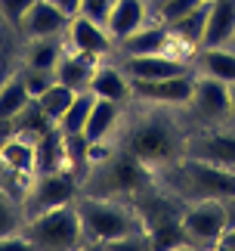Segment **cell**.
<instances>
[{
	"instance_id": "obj_1",
	"label": "cell",
	"mask_w": 235,
	"mask_h": 251,
	"mask_svg": "<svg viewBox=\"0 0 235 251\" xmlns=\"http://www.w3.org/2000/svg\"><path fill=\"white\" fill-rule=\"evenodd\" d=\"M142 109L133 112L127 105L124 124L118 130V146L127 149L130 155H136L152 174L158 168H167L173 161H180L186 155V140H189V121H180L176 109L170 105H149L140 102Z\"/></svg>"
},
{
	"instance_id": "obj_2",
	"label": "cell",
	"mask_w": 235,
	"mask_h": 251,
	"mask_svg": "<svg viewBox=\"0 0 235 251\" xmlns=\"http://www.w3.org/2000/svg\"><path fill=\"white\" fill-rule=\"evenodd\" d=\"M77 217H81V233L84 248H152L149 224L142 211L130 199H115V196H90L77 192L74 199Z\"/></svg>"
},
{
	"instance_id": "obj_3",
	"label": "cell",
	"mask_w": 235,
	"mask_h": 251,
	"mask_svg": "<svg viewBox=\"0 0 235 251\" xmlns=\"http://www.w3.org/2000/svg\"><path fill=\"white\" fill-rule=\"evenodd\" d=\"M155 186L180 201H198V199L226 201L235 196V171L192 158V155H183L180 161L155 171Z\"/></svg>"
},
{
	"instance_id": "obj_4",
	"label": "cell",
	"mask_w": 235,
	"mask_h": 251,
	"mask_svg": "<svg viewBox=\"0 0 235 251\" xmlns=\"http://www.w3.org/2000/svg\"><path fill=\"white\" fill-rule=\"evenodd\" d=\"M22 233L34 251H77V248H84L81 217H77L74 201L28 217Z\"/></svg>"
},
{
	"instance_id": "obj_5",
	"label": "cell",
	"mask_w": 235,
	"mask_h": 251,
	"mask_svg": "<svg viewBox=\"0 0 235 251\" xmlns=\"http://www.w3.org/2000/svg\"><path fill=\"white\" fill-rule=\"evenodd\" d=\"M180 224H183V233H186L189 248H217L223 229L229 226L226 201H223V199L183 201Z\"/></svg>"
},
{
	"instance_id": "obj_6",
	"label": "cell",
	"mask_w": 235,
	"mask_h": 251,
	"mask_svg": "<svg viewBox=\"0 0 235 251\" xmlns=\"http://www.w3.org/2000/svg\"><path fill=\"white\" fill-rule=\"evenodd\" d=\"M77 192H81V180H77L74 171H68V168L37 171L31 177V186H28L25 199H22V208H25L28 217H34V214H44L50 208L74 201Z\"/></svg>"
},
{
	"instance_id": "obj_7",
	"label": "cell",
	"mask_w": 235,
	"mask_h": 251,
	"mask_svg": "<svg viewBox=\"0 0 235 251\" xmlns=\"http://www.w3.org/2000/svg\"><path fill=\"white\" fill-rule=\"evenodd\" d=\"M186 121L189 127H217V124H232L229 121V84H223L208 75H195L192 96L186 102Z\"/></svg>"
},
{
	"instance_id": "obj_8",
	"label": "cell",
	"mask_w": 235,
	"mask_h": 251,
	"mask_svg": "<svg viewBox=\"0 0 235 251\" xmlns=\"http://www.w3.org/2000/svg\"><path fill=\"white\" fill-rule=\"evenodd\" d=\"M186 155L235 171V124H217V127H195V130H189Z\"/></svg>"
},
{
	"instance_id": "obj_9",
	"label": "cell",
	"mask_w": 235,
	"mask_h": 251,
	"mask_svg": "<svg viewBox=\"0 0 235 251\" xmlns=\"http://www.w3.org/2000/svg\"><path fill=\"white\" fill-rule=\"evenodd\" d=\"M130 87H133V102L186 109L195 87V72L173 75V78H161V81H130Z\"/></svg>"
},
{
	"instance_id": "obj_10",
	"label": "cell",
	"mask_w": 235,
	"mask_h": 251,
	"mask_svg": "<svg viewBox=\"0 0 235 251\" xmlns=\"http://www.w3.org/2000/svg\"><path fill=\"white\" fill-rule=\"evenodd\" d=\"M112 59L127 72L130 81H161V78H173V75H186L195 72L189 59L170 53H149V56H112Z\"/></svg>"
},
{
	"instance_id": "obj_11",
	"label": "cell",
	"mask_w": 235,
	"mask_h": 251,
	"mask_svg": "<svg viewBox=\"0 0 235 251\" xmlns=\"http://www.w3.org/2000/svg\"><path fill=\"white\" fill-rule=\"evenodd\" d=\"M65 41L71 50H81L87 56H93V59H112L115 56V37L109 34V28L90 16H84V13L71 16Z\"/></svg>"
},
{
	"instance_id": "obj_12",
	"label": "cell",
	"mask_w": 235,
	"mask_h": 251,
	"mask_svg": "<svg viewBox=\"0 0 235 251\" xmlns=\"http://www.w3.org/2000/svg\"><path fill=\"white\" fill-rule=\"evenodd\" d=\"M71 16H65L53 0H34V6L25 13L22 25H19V37L25 41H37V37H56L68 31Z\"/></svg>"
},
{
	"instance_id": "obj_13",
	"label": "cell",
	"mask_w": 235,
	"mask_h": 251,
	"mask_svg": "<svg viewBox=\"0 0 235 251\" xmlns=\"http://www.w3.org/2000/svg\"><path fill=\"white\" fill-rule=\"evenodd\" d=\"M0 168L9 171L16 180L31 183V177L37 174V140L25 133H9L0 143Z\"/></svg>"
},
{
	"instance_id": "obj_14",
	"label": "cell",
	"mask_w": 235,
	"mask_h": 251,
	"mask_svg": "<svg viewBox=\"0 0 235 251\" xmlns=\"http://www.w3.org/2000/svg\"><path fill=\"white\" fill-rule=\"evenodd\" d=\"M124 115H127V105L96 96V102H93V109H90V118H87V127H84L87 143H93V146L115 143L118 140V130H121V124H124Z\"/></svg>"
},
{
	"instance_id": "obj_15",
	"label": "cell",
	"mask_w": 235,
	"mask_h": 251,
	"mask_svg": "<svg viewBox=\"0 0 235 251\" xmlns=\"http://www.w3.org/2000/svg\"><path fill=\"white\" fill-rule=\"evenodd\" d=\"M90 93L102 96V100H115L121 105H130L133 102V87L127 72L118 65L115 59H102L93 72V81H90Z\"/></svg>"
},
{
	"instance_id": "obj_16",
	"label": "cell",
	"mask_w": 235,
	"mask_h": 251,
	"mask_svg": "<svg viewBox=\"0 0 235 251\" xmlns=\"http://www.w3.org/2000/svg\"><path fill=\"white\" fill-rule=\"evenodd\" d=\"M102 59H93V56H87L81 50H71V47H65V53H62V59H59L56 65V81L59 84H65L68 90H74V93H81V90H90V81H93V72H96V65H99Z\"/></svg>"
},
{
	"instance_id": "obj_17",
	"label": "cell",
	"mask_w": 235,
	"mask_h": 251,
	"mask_svg": "<svg viewBox=\"0 0 235 251\" xmlns=\"http://www.w3.org/2000/svg\"><path fill=\"white\" fill-rule=\"evenodd\" d=\"M192 69L195 75L235 84V47H198L192 56Z\"/></svg>"
},
{
	"instance_id": "obj_18",
	"label": "cell",
	"mask_w": 235,
	"mask_h": 251,
	"mask_svg": "<svg viewBox=\"0 0 235 251\" xmlns=\"http://www.w3.org/2000/svg\"><path fill=\"white\" fill-rule=\"evenodd\" d=\"M152 16V6L149 0H115L109 19H105V28H109V34L115 41H121V37L133 34L136 28H142L149 22Z\"/></svg>"
},
{
	"instance_id": "obj_19",
	"label": "cell",
	"mask_w": 235,
	"mask_h": 251,
	"mask_svg": "<svg viewBox=\"0 0 235 251\" xmlns=\"http://www.w3.org/2000/svg\"><path fill=\"white\" fill-rule=\"evenodd\" d=\"M232 41H235V0H211L201 47H232Z\"/></svg>"
},
{
	"instance_id": "obj_20",
	"label": "cell",
	"mask_w": 235,
	"mask_h": 251,
	"mask_svg": "<svg viewBox=\"0 0 235 251\" xmlns=\"http://www.w3.org/2000/svg\"><path fill=\"white\" fill-rule=\"evenodd\" d=\"M65 34H56V37H37V41H28L25 50H22V65L25 69H37V72H56L59 59L65 53Z\"/></svg>"
},
{
	"instance_id": "obj_21",
	"label": "cell",
	"mask_w": 235,
	"mask_h": 251,
	"mask_svg": "<svg viewBox=\"0 0 235 251\" xmlns=\"http://www.w3.org/2000/svg\"><path fill=\"white\" fill-rule=\"evenodd\" d=\"M31 93L22 81V75H9V78L0 84V124H13L19 115H22L28 105H31Z\"/></svg>"
},
{
	"instance_id": "obj_22",
	"label": "cell",
	"mask_w": 235,
	"mask_h": 251,
	"mask_svg": "<svg viewBox=\"0 0 235 251\" xmlns=\"http://www.w3.org/2000/svg\"><path fill=\"white\" fill-rule=\"evenodd\" d=\"M208 9H211V0H204V3H198L195 9H189L183 19L170 22L167 28L173 31L176 41H183L186 47H192V50H198L201 37H204V28H208Z\"/></svg>"
},
{
	"instance_id": "obj_23",
	"label": "cell",
	"mask_w": 235,
	"mask_h": 251,
	"mask_svg": "<svg viewBox=\"0 0 235 251\" xmlns=\"http://www.w3.org/2000/svg\"><path fill=\"white\" fill-rule=\"evenodd\" d=\"M93 102H96V93L90 90H81L71 100V105L65 109V115L56 121V130L62 133V137H77V133H84L87 127V118H90V109H93Z\"/></svg>"
},
{
	"instance_id": "obj_24",
	"label": "cell",
	"mask_w": 235,
	"mask_h": 251,
	"mask_svg": "<svg viewBox=\"0 0 235 251\" xmlns=\"http://www.w3.org/2000/svg\"><path fill=\"white\" fill-rule=\"evenodd\" d=\"M74 90H68V87L65 84H59V81H53L50 87H47V90L41 93V96H37V109H41L44 115H47V118H50L53 124L59 121V118H62V115H65V109H68V105H71V100H74Z\"/></svg>"
},
{
	"instance_id": "obj_25",
	"label": "cell",
	"mask_w": 235,
	"mask_h": 251,
	"mask_svg": "<svg viewBox=\"0 0 235 251\" xmlns=\"http://www.w3.org/2000/svg\"><path fill=\"white\" fill-rule=\"evenodd\" d=\"M25 220H28V214H25L22 201L0 189V239H3V236H13V233H22Z\"/></svg>"
},
{
	"instance_id": "obj_26",
	"label": "cell",
	"mask_w": 235,
	"mask_h": 251,
	"mask_svg": "<svg viewBox=\"0 0 235 251\" xmlns=\"http://www.w3.org/2000/svg\"><path fill=\"white\" fill-rule=\"evenodd\" d=\"M31 6H34V0H0V19L19 34V25H22V19Z\"/></svg>"
},
{
	"instance_id": "obj_27",
	"label": "cell",
	"mask_w": 235,
	"mask_h": 251,
	"mask_svg": "<svg viewBox=\"0 0 235 251\" xmlns=\"http://www.w3.org/2000/svg\"><path fill=\"white\" fill-rule=\"evenodd\" d=\"M19 75H22V81H25V87H28V93H31V100H37L47 87H50L53 81H56V75L53 72H37V69H19Z\"/></svg>"
},
{
	"instance_id": "obj_28",
	"label": "cell",
	"mask_w": 235,
	"mask_h": 251,
	"mask_svg": "<svg viewBox=\"0 0 235 251\" xmlns=\"http://www.w3.org/2000/svg\"><path fill=\"white\" fill-rule=\"evenodd\" d=\"M112 6H115V0H81V13L96 19V22H102V25H105V19H109Z\"/></svg>"
},
{
	"instance_id": "obj_29",
	"label": "cell",
	"mask_w": 235,
	"mask_h": 251,
	"mask_svg": "<svg viewBox=\"0 0 235 251\" xmlns=\"http://www.w3.org/2000/svg\"><path fill=\"white\" fill-rule=\"evenodd\" d=\"M217 251H235V226H226L217 242Z\"/></svg>"
},
{
	"instance_id": "obj_30",
	"label": "cell",
	"mask_w": 235,
	"mask_h": 251,
	"mask_svg": "<svg viewBox=\"0 0 235 251\" xmlns=\"http://www.w3.org/2000/svg\"><path fill=\"white\" fill-rule=\"evenodd\" d=\"M53 3L62 9L65 16H77V13H81V0H53Z\"/></svg>"
},
{
	"instance_id": "obj_31",
	"label": "cell",
	"mask_w": 235,
	"mask_h": 251,
	"mask_svg": "<svg viewBox=\"0 0 235 251\" xmlns=\"http://www.w3.org/2000/svg\"><path fill=\"white\" fill-rule=\"evenodd\" d=\"M226 217H229V226H235V196L226 199Z\"/></svg>"
},
{
	"instance_id": "obj_32",
	"label": "cell",
	"mask_w": 235,
	"mask_h": 251,
	"mask_svg": "<svg viewBox=\"0 0 235 251\" xmlns=\"http://www.w3.org/2000/svg\"><path fill=\"white\" fill-rule=\"evenodd\" d=\"M229 121L235 124V84H229Z\"/></svg>"
},
{
	"instance_id": "obj_33",
	"label": "cell",
	"mask_w": 235,
	"mask_h": 251,
	"mask_svg": "<svg viewBox=\"0 0 235 251\" xmlns=\"http://www.w3.org/2000/svg\"><path fill=\"white\" fill-rule=\"evenodd\" d=\"M232 47H235V41H232Z\"/></svg>"
}]
</instances>
